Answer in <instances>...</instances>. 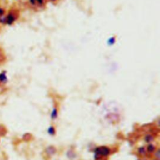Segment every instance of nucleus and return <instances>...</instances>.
<instances>
[{"mask_svg":"<svg viewBox=\"0 0 160 160\" xmlns=\"http://www.w3.org/2000/svg\"><path fill=\"white\" fill-rule=\"evenodd\" d=\"M6 79V78L4 74H0V80L1 81H4Z\"/></svg>","mask_w":160,"mask_h":160,"instance_id":"8","label":"nucleus"},{"mask_svg":"<svg viewBox=\"0 0 160 160\" xmlns=\"http://www.w3.org/2000/svg\"><path fill=\"white\" fill-rule=\"evenodd\" d=\"M145 139H146V141L147 142H150L151 141H152V137L151 136H150V135H148V136H146Z\"/></svg>","mask_w":160,"mask_h":160,"instance_id":"4","label":"nucleus"},{"mask_svg":"<svg viewBox=\"0 0 160 160\" xmlns=\"http://www.w3.org/2000/svg\"><path fill=\"white\" fill-rule=\"evenodd\" d=\"M51 1H55L56 0H51Z\"/></svg>","mask_w":160,"mask_h":160,"instance_id":"11","label":"nucleus"},{"mask_svg":"<svg viewBox=\"0 0 160 160\" xmlns=\"http://www.w3.org/2000/svg\"><path fill=\"white\" fill-rule=\"evenodd\" d=\"M154 146H153V145L150 144V145H149V146H148V150L149 151L152 152V151H154Z\"/></svg>","mask_w":160,"mask_h":160,"instance_id":"5","label":"nucleus"},{"mask_svg":"<svg viewBox=\"0 0 160 160\" xmlns=\"http://www.w3.org/2000/svg\"><path fill=\"white\" fill-rule=\"evenodd\" d=\"M96 154L97 156H108L109 153V149L105 146H101L98 147L95 150Z\"/></svg>","mask_w":160,"mask_h":160,"instance_id":"1","label":"nucleus"},{"mask_svg":"<svg viewBox=\"0 0 160 160\" xmlns=\"http://www.w3.org/2000/svg\"><path fill=\"white\" fill-rule=\"evenodd\" d=\"M115 41H116L115 38H114V37H111L110 39H109L108 42V44H109V45H112V44H114V43L115 42Z\"/></svg>","mask_w":160,"mask_h":160,"instance_id":"3","label":"nucleus"},{"mask_svg":"<svg viewBox=\"0 0 160 160\" xmlns=\"http://www.w3.org/2000/svg\"><path fill=\"white\" fill-rule=\"evenodd\" d=\"M54 132V128L52 127H51L49 129V133L51 134H53Z\"/></svg>","mask_w":160,"mask_h":160,"instance_id":"7","label":"nucleus"},{"mask_svg":"<svg viewBox=\"0 0 160 160\" xmlns=\"http://www.w3.org/2000/svg\"><path fill=\"white\" fill-rule=\"evenodd\" d=\"M36 1L38 2L39 4H42L43 2V0H36Z\"/></svg>","mask_w":160,"mask_h":160,"instance_id":"9","label":"nucleus"},{"mask_svg":"<svg viewBox=\"0 0 160 160\" xmlns=\"http://www.w3.org/2000/svg\"><path fill=\"white\" fill-rule=\"evenodd\" d=\"M30 1V2H31V3L32 4H33V5H34L35 4H36V0H29Z\"/></svg>","mask_w":160,"mask_h":160,"instance_id":"10","label":"nucleus"},{"mask_svg":"<svg viewBox=\"0 0 160 160\" xmlns=\"http://www.w3.org/2000/svg\"><path fill=\"white\" fill-rule=\"evenodd\" d=\"M14 20V18L13 16L10 15L8 16V18H7V22H8L9 24H11Z\"/></svg>","mask_w":160,"mask_h":160,"instance_id":"2","label":"nucleus"},{"mask_svg":"<svg viewBox=\"0 0 160 160\" xmlns=\"http://www.w3.org/2000/svg\"><path fill=\"white\" fill-rule=\"evenodd\" d=\"M56 114H57V112H56V109H54L53 110L52 112V118H56Z\"/></svg>","mask_w":160,"mask_h":160,"instance_id":"6","label":"nucleus"}]
</instances>
